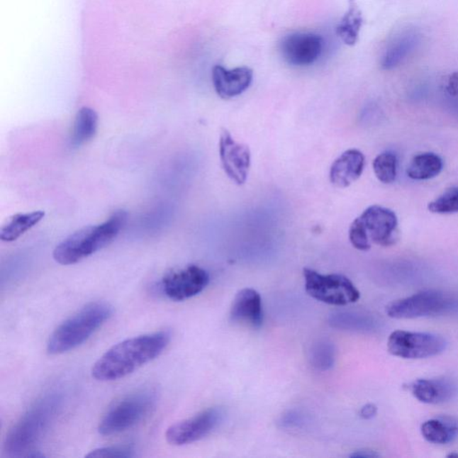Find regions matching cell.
Instances as JSON below:
<instances>
[{"mask_svg":"<svg viewBox=\"0 0 458 458\" xmlns=\"http://www.w3.org/2000/svg\"><path fill=\"white\" fill-rule=\"evenodd\" d=\"M421 43V34L416 30L409 29L400 33L389 44L382 56V69L391 70L398 67L415 51Z\"/></svg>","mask_w":458,"mask_h":458,"instance_id":"cell-17","label":"cell"},{"mask_svg":"<svg viewBox=\"0 0 458 458\" xmlns=\"http://www.w3.org/2000/svg\"><path fill=\"white\" fill-rule=\"evenodd\" d=\"M128 214L117 211L104 223L79 229L61 242L53 252L55 261L61 265H72L111 244L124 228Z\"/></svg>","mask_w":458,"mask_h":458,"instance_id":"cell-3","label":"cell"},{"mask_svg":"<svg viewBox=\"0 0 458 458\" xmlns=\"http://www.w3.org/2000/svg\"><path fill=\"white\" fill-rule=\"evenodd\" d=\"M430 213L450 214L458 213V187L449 188L428 205Z\"/></svg>","mask_w":458,"mask_h":458,"instance_id":"cell-26","label":"cell"},{"mask_svg":"<svg viewBox=\"0 0 458 458\" xmlns=\"http://www.w3.org/2000/svg\"><path fill=\"white\" fill-rule=\"evenodd\" d=\"M379 454L376 453L374 450L362 449L355 451L353 454H351L350 457H358V458H374L379 457Z\"/></svg>","mask_w":458,"mask_h":458,"instance_id":"cell-33","label":"cell"},{"mask_svg":"<svg viewBox=\"0 0 458 458\" xmlns=\"http://www.w3.org/2000/svg\"><path fill=\"white\" fill-rule=\"evenodd\" d=\"M364 165V155L360 150H348L338 157L331 166L330 182L338 188L350 186L362 176Z\"/></svg>","mask_w":458,"mask_h":458,"instance_id":"cell-16","label":"cell"},{"mask_svg":"<svg viewBox=\"0 0 458 458\" xmlns=\"http://www.w3.org/2000/svg\"><path fill=\"white\" fill-rule=\"evenodd\" d=\"M220 157L227 176L238 186L247 179L251 166V152L247 145L235 141L228 130H222Z\"/></svg>","mask_w":458,"mask_h":458,"instance_id":"cell-13","label":"cell"},{"mask_svg":"<svg viewBox=\"0 0 458 458\" xmlns=\"http://www.w3.org/2000/svg\"><path fill=\"white\" fill-rule=\"evenodd\" d=\"M112 314L113 307L108 303L86 304L50 335L47 343L48 353L62 354L80 347L109 320Z\"/></svg>","mask_w":458,"mask_h":458,"instance_id":"cell-4","label":"cell"},{"mask_svg":"<svg viewBox=\"0 0 458 458\" xmlns=\"http://www.w3.org/2000/svg\"><path fill=\"white\" fill-rule=\"evenodd\" d=\"M158 392L145 388L125 396L106 412L99 425L102 436H111L126 432L139 425L155 409Z\"/></svg>","mask_w":458,"mask_h":458,"instance_id":"cell-5","label":"cell"},{"mask_svg":"<svg viewBox=\"0 0 458 458\" xmlns=\"http://www.w3.org/2000/svg\"><path fill=\"white\" fill-rule=\"evenodd\" d=\"M254 78V72L247 67L227 69L217 65L213 68V83L217 94L225 100L238 96L249 87Z\"/></svg>","mask_w":458,"mask_h":458,"instance_id":"cell-14","label":"cell"},{"mask_svg":"<svg viewBox=\"0 0 458 458\" xmlns=\"http://www.w3.org/2000/svg\"><path fill=\"white\" fill-rule=\"evenodd\" d=\"M167 331L128 338L108 350L91 369L99 381H113L126 377L143 365L155 360L169 346Z\"/></svg>","mask_w":458,"mask_h":458,"instance_id":"cell-1","label":"cell"},{"mask_svg":"<svg viewBox=\"0 0 458 458\" xmlns=\"http://www.w3.org/2000/svg\"><path fill=\"white\" fill-rule=\"evenodd\" d=\"M135 447L132 445H117L100 447V449L91 451L86 457L107 458V457H135Z\"/></svg>","mask_w":458,"mask_h":458,"instance_id":"cell-27","label":"cell"},{"mask_svg":"<svg viewBox=\"0 0 458 458\" xmlns=\"http://www.w3.org/2000/svg\"><path fill=\"white\" fill-rule=\"evenodd\" d=\"M447 457H458V454H454V453L449 454V456H447Z\"/></svg>","mask_w":458,"mask_h":458,"instance_id":"cell-34","label":"cell"},{"mask_svg":"<svg viewBox=\"0 0 458 458\" xmlns=\"http://www.w3.org/2000/svg\"><path fill=\"white\" fill-rule=\"evenodd\" d=\"M398 160L394 153L386 152L376 157L374 160V171L376 177L384 184L394 182L396 177Z\"/></svg>","mask_w":458,"mask_h":458,"instance_id":"cell-25","label":"cell"},{"mask_svg":"<svg viewBox=\"0 0 458 458\" xmlns=\"http://www.w3.org/2000/svg\"><path fill=\"white\" fill-rule=\"evenodd\" d=\"M378 408L374 404H367L362 406L360 416L362 419L370 420L377 415Z\"/></svg>","mask_w":458,"mask_h":458,"instance_id":"cell-32","label":"cell"},{"mask_svg":"<svg viewBox=\"0 0 458 458\" xmlns=\"http://www.w3.org/2000/svg\"><path fill=\"white\" fill-rule=\"evenodd\" d=\"M350 239L351 244L355 249L360 251H368L372 247L371 242L369 240L367 232L364 225H362L359 218H355L350 228Z\"/></svg>","mask_w":458,"mask_h":458,"instance_id":"cell-29","label":"cell"},{"mask_svg":"<svg viewBox=\"0 0 458 458\" xmlns=\"http://www.w3.org/2000/svg\"><path fill=\"white\" fill-rule=\"evenodd\" d=\"M421 432L427 442L434 444H447L456 439L458 427L456 423L451 421L432 419L423 423Z\"/></svg>","mask_w":458,"mask_h":458,"instance_id":"cell-23","label":"cell"},{"mask_svg":"<svg viewBox=\"0 0 458 458\" xmlns=\"http://www.w3.org/2000/svg\"><path fill=\"white\" fill-rule=\"evenodd\" d=\"M330 325L337 329L347 330H361L362 329V318L357 314L350 313H337L333 314L330 319Z\"/></svg>","mask_w":458,"mask_h":458,"instance_id":"cell-28","label":"cell"},{"mask_svg":"<svg viewBox=\"0 0 458 458\" xmlns=\"http://www.w3.org/2000/svg\"><path fill=\"white\" fill-rule=\"evenodd\" d=\"M303 278L307 294L320 302L344 306L360 299V292L346 276L323 275L306 268L303 269Z\"/></svg>","mask_w":458,"mask_h":458,"instance_id":"cell-6","label":"cell"},{"mask_svg":"<svg viewBox=\"0 0 458 458\" xmlns=\"http://www.w3.org/2000/svg\"><path fill=\"white\" fill-rule=\"evenodd\" d=\"M63 405V395L51 392L38 400L10 429L4 443L9 457H42L35 447L42 442L57 419Z\"/></svg>","mask_w":458,"mask_h":458,"instance_id":"cell-2","label":"cell"},{"mask_svg":"<svg viewBox=\"0 0 458 458\" xmlns=\"http://www.w3.org/2000/svg\"><path fill=\"white\" fill-rule=\"evenodd\" d=\"M389 354L404 359H423L443 353L447 342L440 335L396 330L389 337Z\"/></svg>","mask_w":458,"mask_h":458,"instance_id":"cell-7","label":"cell"},{"mask_svg":"<svg viewBox=\"0 0 458 458\" xmlns=\"http://www.w3.org/2000/svg\"><path fill=\"white\" fill-rule=\"evenodd\" d=\"M362 13L355 0L348 1V9L337 27V36L348 46L357 43L362 26Z\"/></svg>","mask_w":458,"mask_h":458,"instance_id":"cell-20","label":"cell"},{"mask_svg":"<svg viewBox=\"0 0 458 458\" xmlns=\"http://www.w3.org/2000/svg\"><path fill=\"white\" fill-rule=\"evenodd\" d=\"M449 306V300L442 293L423 291L406 298L394 301L386 307V313L393 319H416L437 315Z\"/></svg>","mask_w":458,"mask_h":458,"instance_id":"cell-9","label":"cell"},{"mask_svg":"<svg viewBox=\"0 0 458 458\" xmlns=\"http://www.w3.org/2000/svg\"><path fill=\"white\" fill-rule=\"evenodd\" d=\"M336 352L333 344L327 341H319L314 344L310 351L311 364L317 370L329 371L333 368Z\"/></svg>","mask_w":458,"mask_h":458,"instance_id":"cell-24","label":"cell"},{"mask_svg":"<svg viewBox=\"0 0 458 458\" xmlns=\"http://www.w3.org/2000/svg\"><path fill=\"white\" fill-rule=\"evenodd\" d=\"M301 422H302V418L298 413L289 412L282 417L280 423L286 428H293V427L298 426Z\"/></svg>","mask_w":458,"mask_h":458,"instance_id":"cell-30","label":"cell"},{"mask_svg":"<svg viewBox=\"0 0 458 458\" xmlns=\"http://www.w3.org/2000/svg\"><path fill=\"white\" fill-rule=\"evenodd\" d=\"M371 242L384 247L395 245L398 218L389 208L374 205L358 218Z\"/></svg>","mask_w":458,"mask_h":458,"instance_id":"cell-12","label":"cell"},{"mask_svg":"<svg viewBox=\"0 0 458 458\" xmlns=\"http://www.w3.org/2000/svg\"><path fill=\"white\" fill-rule=\"evenodd\" d=\"M442 169L443 162L440 156L432 152L422 153L409 164L408 176L413 180H429L439 175Z\"/></svg>","mask_w":458,"mask_h":458,"instance_id":"cell-22","label":"cell"},{"mask_svg":"<svg viewBox=\"0 0 458 458\" xmlns=\"http://www.w3.org/2000/svg\"><path fill=\"white\" fill-rule=\"evenodd\" d=\"M208 282L210 276L205 269L189 265L179 271L167 273L160 283V289L167 298L184 301L203 292Z\"/></svg>","mask_w":458,"mask_h":458,"instance_id":"cell-10","label":"cell"},{"mask_svg":"<svg viewBox=\"0 0 458 458\" xmlns=\"http://www.w3.org/2000/svg\"><path fill=\"white\" fill-rule=\"evenodd\" d=\"M413 396L425 404L436 405L449 401L456 388L447 379H418L411 387Z\"/></svg>","mask_w":458,"mask_h":458,"instance_id":"cell-18","label":"cell"},{"mask_svg":"<svg viewBox=\"0 0 458 458\" xmlns=\"http://www.w3.org/2000/svg\"><path fill=\"white\" fill-rule=\"evenodd\" d=\"M44 217H45V213L43 211L13 215L1 228L0 239L3 242L17 240L21 235L29 231L30 228L35 227L40 221L43 220Z\"/></svg>","mask_w":458,"mask_h":458,"instance_id":"cell-19","label":"cell"},{"mask_svg":"<svg viewBox=\"0 0 458 458\" xmlns=\"http://www.w3.org/2000/svg\"><path fill=\"white\" fill-rule=\"evenodd\" d=\"M234 323L254 329L262 325L263 311L262 297L256 290L245 289L235 296L230 312Z\"/></svg>","mask_w":458,"mask_h":458,"instance_id":"cell-15","label":"cell"},{"mask_svg":"<svg viewBox=\"0 0 458 458\" xmlns=\"http://www.w3.org/2000/svg\"><path fill=\"white\" fill-rule=\"evenodd\" d=\"M223 415L220 408H208L191 418L177 423L167 430V442L173 446H184L198 442L217 428Z\"/></svg>","mask_w":458,"mask_h":458,"instance_id":"cell-8","label":"cell"},{"mask_svg":"<svg viewBox=\"0 0 458 458\" xmlns=\"http://www.w3.org/2000/svg\"><path fill=\"white\" fill-rule=\"evenodd\" d=\"M99 117L96 111L89 107H84L77 112L74 124L72 143L81 146L88 143L96 135Z\"/></svg>","mask_w":458,"mask_h":458,"instance_id":"cell-21","label":"cell"},{"mask_svg":"<svg viewBox=\"0 0 458 458\" xmlns=\"http://www.w3.org/2000/svg\"><path fill=\"white\" fill-rule=\"evenodd\" d=\"M446 91L452 97L458 96V72L449 75L447 80Z\"/></svg>","mask_w":458,"mask_h":458,"instance_id":"cell-31","label":"cell"},{"mask_svg":"<svg viewBox=\"0 0 458 458\" xmlns=\"http://www.w3.org/2000/svg\"><path fill=\"white\" fill-rule=\"evenodd\" d=\"M323 39L312 33H294L280 43L283 59L292 66H310L319 59L323 51Z\"/></svg>","mask_w":458,"mask_h":458,"instance_id":"cell-11","label":"cell"}]
</instances>
